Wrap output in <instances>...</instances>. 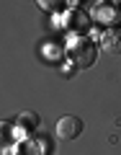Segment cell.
Wrapping results in <instances>:
<instances>
[{
	"label": "cell",
	"mask_w": 121,
	"mask_h": 155,
	"mask_svg": "<svg viewBox=\"0 0 121 155\" xmlns=\"http://www.w3.org/2000/svg\"><path fill=\"white\" fill-rule=\"evenodd\" d=\"M100 41H103V47L111 54H121V28L111 26L108 31H106V36H100Z\"/></svg>",
	"instance_id": "277c9868"
},
{
	"label": "cell",
	"mask_w": 121,
	"mask_h": 155,
	"mask_svg": "<svg viewBox=\"0 0 121 155\" xmlns=\"http://www.w3.org/2000/svg\"><path fill=\"white\" fill-rule=\"evenodd\" d=\"M67 57L75 67H90L98 57V47L90 36H83V34H77V36L70 39V44H67Z\"/></svg>",
	"instance_id": "6da1fadb"
},
{
	"label": "cell",
	"mask_w": 121,
	"mask_h": 155,
	"mask_svg": "<svg viewBox=\"0 0 121 155\" xmlns=\"http://www.w3.org/2000/svg\"><path fill=\"white\" fill-rule=\"evenodd\" d=\"M16 124H21V127H36V124H39V116L33 114V111H23V114H18Z\"/></svg>",
	"instance_id": "5b68a950"
},
{
	"label": "cell",
	"mask_w": 121,
	"mask_h": 155,
	"mask_svg": "<svg viewBox=\"0 0 121 155\" xmlns=\"http://www.w3.org/2000/svg\"><path fill=\"white\" fill-rule=\"evenodd\" d=\"M80 132H83V122H80L77 116H72V114L62 116L59 122L54 124V134L59 140H75Z\"/></svg>",
	"instance_id": "7a4b0ae2"
},
{
	"label": "cell",
	"mask_w": 121,
	"mask_h": 155,
	"mask_svg": "<svg viewBox=\"0 0 121 155\" xmlns=\"http://www.w3.org/2000/svg\"><path fill=\"white\" fill-rule=\"evenodd\" d=\"M119 16H121L119 3H98L95 11H93V18H95V21H100V23H106L108 28L119 23Z\"/></svg>",
	"instance_id": "3957f363"
},
{
	"label": "cell",
	"mask_w": 121,
	"mask_h": 155,
	"mask_svg": "<svg viewBox=\"0 0 121 155\" xmlns=\"http://www.w3.org/2000/svg\"><path fill=\"white\" fill-rule=\"evenodd\" d=\"M39 5L44 8V11H49V13H54V11H59L62 5H65V0H36Z\"/></svg>",
	"instance_id": "8992f818"
}]
</instances>
